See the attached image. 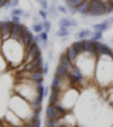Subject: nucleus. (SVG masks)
Here are the masks:
<instances>
[{
	"label": "nucleus",
	"instance_id": "34",
	"mask_svg": "<svg viewBox=\"0 0 113 127\" xmlns=\"http://www.w3.org/2000/svg\"><path fill=\"white\" fill-rule=\"evenodd\" d=\"M20 127H33V126H32L31 124H28V123H27V124H25V123H24V124H23Z\"/></svg>",
	"mask_w": 113,
	"mask_h": 127
},
{
	"label": "nucleus",
	"instance_id": "21",
	"mask_svg": "<svg viewBox=\"0 0 113 127\" xmlns=\"http://www.w3.org/2000/svg\"><path fill=\"white\" fill-rule=\"evenodd\" d=\"M33 31L35 32L36 34H40L44 31V27H43V23H34L33 24Z\"/></svg>",
	"mask_w": 113,
	"mask_h": 127
},
{
	"label": "nucleus",
	"instance_id": "28",
	"mask_svg": "<svg viewBox=\"0 0 113 127\" xmlns=\"http://www.w3.org/2000/svg\"><path fill=\"white\" fill-rule=\"evenodd\" d=\"M48 34L45 31H43L42 33H40V36H41V39L42 42H48Z\"/></svg>",
	"mask_w": 113,
	"mask_h": 127
},
{
	"label": "nucleus",
	"instance_id": "4",
	"mask_svg": "<svg viewBox=\"0 0 113 127\" xmlns=\"http://www.w3.org/2000/svg\"><path fill=\"white\" fill-rule=\"evenodd\" d=\"M70 80H71V83L72 82L74 83H80L84 80V73L77 65H75L72 71L70 72Z\"/></svg>",
	"mask_w": 113,
	"mask_h": 127
},
{
	"label": "nucleus",
	"instance_id": "1",
	"mask_svg": "<svg viewBox=\"0 0 113 127\" xmlns=\"http://www.w3.org/2000/svg\"><path fill=\"white\" fill-rule=\"evenodd\" d=\"M105 9L103 7L102 0H92L91 2V10L88 12V16L92 17H99L105 15Z\"/></svg>",
	"mask_w": 113,
	"mask_h": 127
},
{
	"label": "nucleus",
	"instance_id": "27",
	"mask_svg": "<svg viewBox=\"0 0 113 127\" xmlns=\"http://www.w3.org/2000/svg\"><path fill=\"white\" fill-rule=\"evenodd\" d=\"M11 20L14 24H20V16H16V15H11Z\"/></svg>",
	"mask_w": 113,
	"mask_h": 127
},
{
	"label": "nucleus",
	"instance_id": "33",
	"mask_svg": "<svg viewBox=\"0 0 113 127\" xmlns=\"http://www.w3.org/2000/svg\"><path fill=\"white\" fill-rule=\"evenodd\" d=\"M48 94H49V89L45 87V89H44V91H43V95H44V97L45 96H48Z\"/></svg>",
	"mask_w": 113,
	"mask_h": 127
},
{
	"label": "nucleus",
	"instance_id": "10",
	"mask_svg": "<svg viewBox=\"0 0 113 127\" xmlns=\"http://www.w3.org/2000/svg\"><path fill=\"white\" fill-rule=\"evenodd\" d=\"M54 75L59 77L60 79H70V73H69V72H68L67 70H66L61 64H59L58 66H57Z\"/></svg>",
	"mask_w": 113,
	"mask_h": 127
},
{
	"label": "nucleus",
	"instance_id": "23",
	"mask_svg": "<svg viewBox=\"0 0 113 127\" xmlns=\"http://www.w3.org/2000/svg\"><path fill=\"white\" fill-rule=\"evenodd\" d=\"M43 27H44V31L46 32V33H49V32L51 31V27H52V24H51V22L49 19H45L43 22Z\"/></svg>",
	"mask_w": 113,
	"mask_h": 127
},
{
	"label": "nucleus",
	"instance_id": "7",
	"mask_svg": "<svg viewBox=\"0 0 113 127\" xmlns=\"http://www.w3.org/2000/svg\"><path fill=\"white\" fill-rule=\"evenodd\" d=\"M41 54L42 53H41V50H40V45L39 44H36V45L31 50V52L28 53V55H27V58L25 59V61L23 62V64H27V63L32 62V61L35 60V59L39 55H41Z\"/></svg>",
	"mask_w": 113,
	"mask_h": 127
},
{
	"label": "nucleus",
	"instance_id": "12",
	"mask_svg": "<svg viewBox=\"0 0 113 127\" xmlns=\"http://www.w3.org/2000/svg\"><path fill=\"white\" fill-rule=\"evenodd\" d=\"M71 46L74 47V50L76 51V53H77L78 55H82L83 53H85L84 41H83V39H80V41H78V42H75V43H72Z\"/></svg>",
	"mask_w": 113,
	"mask_h": 127
},
{
	"label": "nucleus",
	"instance_id": "9",
	"mask_svg": "<svg viewBox=\"0 0 113 127\" xmlns=\"http://www.w3.org/2000/svg\"><path fill=\"white\" fill-rule=\"evenodd\" d=\"M91 2H92V0H85L82 5L78 6V7L76 8L78 14H82V15H84V16L88 15L89 10H91Z\"/></svg>",
	"mask_w": 113,
	"mask_h": 127
},
{
	"label": "nucleus",
	"instance_id": "6",
	"mask_svg": "<svg viewBox=\"0 0 113 127\" xmlns=\"http://www.w3.org/2000/svg\"><path fill=\"white\" fill-rule=\"evenodd\" d=\"M59 64H61L63 67H65L66 70H67L68 72H71L72 71V69H74V66H75V63L72 62L71 60H70L69 58L67 56V54H66V52L65 53H62L60 55V60H59Z\"/></svg>",
	"mask_w": 113,
	"mask_h": 127
},
{
	"label": "nucleus",
	"instance_id": "8",
	"mask_svg": "<svg viewBox=\"0 0 113 127\" xmlns=\"http://www.w3.org/2000/svg\"><path fill=\"white\" fill-rule=\"evenodd\" d=\"M33 39H34L33 34H32L31 32H29V29L27 28L26 26H25V27H24V34H23L22 38H20L18 42H19V43L25 47V46H26L31 41H33Z\"/></svg>",
	"mask_w": 113,
	"mask_h": 127
},
{
	"label": "nucleus",
	"instance_id": "30",
	"mask_svg": "<svg viewBox=\"0 0 113 127\" xmlns=\"http://www.w3.org/2000/svg\"><path fill=\"white\" fill-rule=\"evenodd\" d=\"M34 39H35L36 44H42V39H41V36H40V34H36V36H34Z\"/></svg>",
	"mask_w": 113,
	"mask_h": 127
},
{
	"label": "nucleus",
	"instance_id": "22",
	"mask_svg": "<svg viewBox=\"0 0 113 127\" xmlns=\"http://www.w3.org/2000/svg\"><path fill=\"white\" fill-rule=\"evenodd\" d=\"M103 38V33L102 32H99V31H95L93 33V35H92L91 39L94 42H97V41H101V39Z\"/></svg>",
	"mask_w": 113,
	"mask_h": 127
},
{
	"label": "nucleus",
	"instance_id": "18",
	"mask_svg": "<svg viewBox=\"0 0 113 127\" xmlns=\"http://www.w3.org/2000/svg\"><path fill=\"white\" fill-rule=\"evenodd\" d=\"M58 24H59V27H66V28H69V27L72 26L71 19H69V18H60Z\"/></svg>",
	"mask_w": 113,
	"mask_h": 127
},
{
	"label": "nucleus",
	"instance_id": "13",
	"mask_svg": "<svg viewBox=\"0 0 113 127\" xmlns=\"http://www.w3.org/2000/svg\"><path fill=\"white\" fill-rule=\"evenodd\" d=\"M28 80L33 82H43V73L42 72H31Z\"/></svg>",
	"mask_w": 113,
	"mask_h": 127
},
{
	"label": "nucleus",
	"instance_id": "2",
	"mask_svg": "<svg viewBox=\"0 0 113 127\" xmlns=\"http://www.w3.org/2000/svg\"><path fill=\"white\" fill-rule=\"evenodd\" d=\"M12 24L14 23L11 20H1L0 22V31H1V39H2V42L10 38Z\"/></svg>",
	"mask_w": 113,
	"mask_h": 127
},
{
	"label": "nucleus",
	"instance_id": "32",
	"mask_svg": "<svg viewBox=\"0 0 113 127\" xmlns=\"http://www.w3.org/2000/svg\"><path fill=\"white\" fill-rule=\"evenodd\" d=\"M49 72V63H45L43 66V74H46Z\"/></svg>",
	"mask_w": 113,
	"mask_h": 127
},
{
	"label": "nucleus",
	"instance_id": "14",
	"mask_svg": "<svg viewBox=\"0 0 113 127\" xmlns=\"http://www.w3.org/2000/svg\"><path fill=\"white\" fill-rule=\"evenodd\" d=\"M61 95H62V92H60V91H55V90L54 91H51V95H50V97H49V103L53 105V103H55L57 101H59Z\"/></svg>",
	"mask_w": 113,
	"mask_h": 127
},
{
	"label": "nucleus",
	"instance_id": "19",
	"mask_svg": "<svg viewBox=\"0 0 113 127\" xmlns=\"http://www.w3.org/2000/svg\"><path fill=\"white\" fill-rule=\"evenodd\" d=\"M57 36H58L59 38H63V37H68V35H69V31H68V28H66V27H59V29L57 31Z\"/></svg>",
	"mask_w": 113,
	"mask_h": 127
},
{
	"label": "nucleus",
	"instance_id": "20",
	"mask_svg": "<svg viewBox=\"0 0 113 127\" xmlns=\"http://www.w3.org/2000/svg\"><path fill=\"white\" fill-rule=\"evenodd\" d=\"M103 2V7L105 9L106 14H111L112 12V0H102Z\"/></svg>",
	"mask_w": 113,
	"mask_h": 127
},
{
	"label": "nucleus",
	"instance_id": "37",
	"mask_svg": "<svg viewBox=\"0 0 113 127\" xmlns=\"http://www.w3.org/2000/svg\"><path fill=\"white\" fill-rule=\"evenodd\" d=\"M35 1H36V2H39V3H41V1H42V0H35Z\"/></svg>",
	"mask_w": 113,
	"mask_h": 127
},
{
	"label": "nucleus",
	"instance_id": "15",
	"mask_svg": "<svg viewBox=\"0 0 113 127\" xmlns=\"http://www.w3.org/2000/svg\"><path fill=\"white\" fill-rule=\"evenodd\" d=\"M66 54H67V56L72 61V62H75V61H76V59L78 58V54L76 53V51L74 50V47H72V46H68L67 50H66Z\"/></svg>",
	"mask_w": 113,
	"mask_h": 127
},
{
	"label": "nucleus",
	"instance_id": "3",
	"mask_svg": "<svg viewBox=\"0 0 113 127\" xmlns=\"http://www.w3.org/2000/svg\"><path fill=\"white\" fill-rule=\"evenodd\" d=\"M24 25L22 24H12L11 26V35H10V38L16 39V41H19L22 38L23 34H24Z\"/></svg>",
	"mask_w": 113,
	"mask_h": 127
},
{
	"label": "nucleus",
	"instance_id": "11",
	"mask_svg": "<svg viewBox=\"0 0 113 127\" xmlns=\"http://www.w3.org/2000/svg\"><path fill=\"white\" fill-rule=\"evenodd\" d=\"M110 26H111V22L110 20H105V22H102L100 24H95L93 27H94V31H99L104 33L105 31H108Z\"/></svg>",
	"mask_w": 113,
	"mask_h": 127
},
{
	"label": "nucleus",
	"instance_id": "24",
	"mask_svg": "<svg viewBox=\"0 0 113 127\" xmlns=\"http://www.w3.org/2000/svg\"><path fill=\"white\" fill-rule=\"evenodd\" d=\"M11 15H16V16H22V15H24V10H23V9H19V8H12Z\"/></svg>",
	"mask_w": 113,
	"mask_h": 127
},
{
	"label": "nucleus",
	"instance_id": "38",
	"mask_svg": "<svg viewBox=\"0 0 113 127\" xmlns=\"http://www.w3.org/2000/svg\"><path fill=\"white\" fill-rule=\"evenodd\" d=\"M112 12H113V0H112Z\"/></svg>",
	"mask_w": 113,
	"mask_h": 127
},
{
	"label": "nucleus",
	"instance_id": "29",
	"mask_svg": "<svg viewBox=\"0 0 113 127\" xmlns=\"http://www.w3.org/2000/svg\"><path fill=\"white\" fill-rule=\"evenodd\" d=\"M41 7H42V9H44V10L49 9V5H48V1H46V0H42L41 1Z\"/></svg>",
	"mask_w": 113,
	"mask_h": 127
},
{
	"label": "nucleus",
	"instance_id": "5",
	"mask_svg": "<svg viewBox=\"0 0 113 127\" xmlns=\"http://www.w3.org/2000/svg\"><path fill=\"white\" fill-rule=\"evenodd\" d=\"M84 41V48L85 52L89 55H92L93 58H97V51L95 47V42L92 39H83Z\"/></svg>",
	"mask_w": 113,
	"mask_h": 127
},
{
	"label": "nucleus",
	"instance_id": "17",
	"mask_svg": "<svg viewBox=\"0 0 113 127\" xmlns=\"http://www.w3.org/2000/svg\"><path fill=\"white\" fill-rule=\"evenodd\" d=\"M85 0H66V5L69 8H77L78 6H80Z\"/></svg>",
	"mask_w": 113,
	"mask_h": 127
},
{
	"label": "nucleus",
	"instance_id": "16",
	"mask_svg": "<svg viewBox=\"0 0 113 127\" xmlns=\"http://www.w3.org/2000/svg\"><path fill=\"white\" fill-rule=\"evenodd\" d=\"M92 35H93V33L91 32V29H82L80 32H78L76 34V37L79 39H86L87 37H89Z\"/></svg>",
	"mask_w": 113,
	"mask_h": 127
},
{
	"label": "nucleus",
	"instance_id": "25",
	"mask_svg": "<svg viewBox=\"0 0 113 127\" xmlns=\"http://www.w3.org/2000/svg\"><path fill=\"white\" fill-rule=\"evenodd\" d=\"M19 5V0H11L9 2L7 3V7L8 8H17V6Z\"/></svg>",
	"mask_w": 113,
	"mask_h": 127
},
{
	"label": "nucleus",
	"instance_id": "35",
	"mask_svg": "<svg viewBox=\"0 0 113 127\" xmlns=\"http://www.w3.org/2000/svg\"><path fill=\"white\" fill-rule=\"evenodd\" d=\"M71 24H72V26H74V27L77 26V22H76L75 19H71Z\"/></svg>",
	"mask_w": 113,
	"mask_h": 127
},
{
	"label": "nucleus",
	"instance_id": "40",
	"mask_svg": "<svg viewBox=\"0 0 113 127\" xmlns=\"http://www.w3.org/2000/svg\"><path fill=\"white\" fill-rule=\"evenodd\" d=\"M111 58H112V61H113V54H112V56H111Z\"/></svg>",
	"mask_w": 113,
	"mask_h": 127
},
{
	"label": "nucleus",
	"instance_id": "26",
	"mask_svg": "<svg viewBox=\"0 0 113 127\" xmlns=\"http://www.w3.org/2000/svg\"><path fill=\"white\" fill-rule=\"evenodd\" d=\"M39 15L41 16V18L43 20H45L46 18H48V11H46V10H44V9H40L39 10Z\"/></svg>",
	"mask_w": 113,
	"mask_h": 127
},
{
	"label": "nucleus",
	"instance_id": "36",
	"mask_svg": "<svg viewBox=\"0 0 113 127\" xmlns=\"http://www.w3.org/2000/svg\"><path fill=\"white\" fill-rule=\"evenodd\" d=\"M109 20H110V22H111V24H113V17H111V18H110V19H109Z\"/></svg>",
	"mask_w": 113,
	"mask_h": 127
},
{
	"label": "nucleus",
	"instance_id": "39",
	"mask_svg": "<svg viewBox=\"0 0 113 127\" xmlns=\"http://www.w3.org/2000/svg\"><path fill=\"white\" fill-rule=\"evenodd\" d=\"M0 39H1V31H0Z\"/></svg>",
	"mask_w": 113,
	"mask_h": 127
},
{
	"label": "nucleus",
	"instance_id": "41",
	"mask_svg": "<svg viewBox=\"0 0 113 127\" xmlns=\"http://www.w3.org/2000/svg\"><path fill=\"white\" fill-rule=\"evenodd\" d=\"M112 42H113V39H112Z\"/></svg>",
	"mask_w": 113,
	"mask_h": 127
},
{
	"label": "nucleus",
	"instance_id": "31",
	"mask_svg": "<svg viewBox=\"0 0 113 127\" xmlns=\"http://www.w3.org/2000/svg\"><path fill=\"white\" fill-rule=\"evenodd\" d=\"M58 10L60 12H62V14H68V12H69L67 9H66V7H63V6H58Z\"/></svg>",
	"mask_w": 113,
	"mask_h": 127
}]
</instances>
